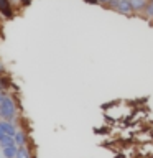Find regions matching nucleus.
I'll use <instances>...</instances> for the list:
<instances>
[{
  "label": "nucleus",
  "instance_id": "nucleus-4",
  "mask_svg": "<svg viewBox=\"0 0 153 158\" xmlns=\"http://www.w3.org/2000/svg\"><path fill=\"white\" fill-rule=\"evenodd\" d=\"M0 13L5 18H10L13 15V8H12V2L10 0H0Z\"/></svg>",
  "mask_w": 153,
  "mask_h": 158
},
{
  "label": "nucleus",
  "instance_id": "nucleus-1",
  "mask_svg": "<svg viewBox=\"0 0 153 158\" xmlns=\"http://www.w3.org/2000/svg\"><path fill=\"white\" fill-rule=\"evenodd\" d=\"M17 117V106L10 96H3L0 99V118L12 122Z\"/></svg>",
  "mask_w": 153,
  "mask_h": 158
},
{
  "label": "nucleus",
  "instance_id": "nucleus-3",
  "mask_svg": "<svg viewBox=\"0 0 153 158\" xmlns=\"http://www.w3.org/2000/svg\"><path fill=\"white\" fill-rule=\"evenodd\" d=\"M17 128L12 122L8 120H0V135H8V137H15Z\"/></svg>",
  "mask_w": 153,
  "mask_h": 158
},
{
  "label": "nucleus",
  "instance_id": "nucleus-14",
  "mask_svg": "<svg viewBox=\"0 0 153 158\" xmlns=\"http://www.w3.org/2000/svg\"><path fill=\"white\" fill-rule=\"evenodd\" d=\"M0 73H3V68H2V64H0Z\"/></svg>",
  "mask_w": 153,
  "mask_h": 158
},
{
  "label": "nucleus",
  "instance_id": "nucleus-13",
  "mask_svg": "<svg viewBox=\"0 0 153 158\" xmlns=\"http://www.w3.org/2000/svg\"><path fill=\"white\" fill-rule=\"evenodd\" d=\"M20 2H22V3H30L31 0H20Z\"/></svg>",
  "mask_w": 153,
  "mask_h": 158
},
{
  "label": "nucleus",
  "instance_id": "nucleus-7",
  "mask_svg": "<svg viewBox=\"0 0 153 158\" xmlns=\"http://www.w3.org/2000/svg\"><path fill=\"white\" fill-rule=\"evenodd\" d=\"M0 147H2V148H7V147H17V143H15V138H13V137L0 135Z\"/></svg>",
  "mask_w": 153,
  "mask_h": 158
},
{
  "label": "nucleus",
  "instance_id": "nucleus-9",
  "mask_svg": "<svg viewBox=\"0 0 153 158\" xmlns=\"http://www.w3.org/2000/svg\"><path fill=\"white\" fill-rule=\"evenodd\" d=\"M17 158H31V153H30V148H28V147H18Z\"/></svg>",
  "mask_w": 153,
  "mask_h": 158
},
{
  "label": "nucleus",
  "instance_id": "nucleus-8",
  "mask_svg": "<svg viewBox=\"0 0 153 158\" xmlns=\"http://www.w3.org/2000/svg\"><path fill=\"white\" fill-rule=\"evenodd\" d=\"M2 152L5 158H17L18 147H7V148H2Z\"/></svg>",
  "mask_w": 153,
  "mask_h": 158
},
{
  "label": "nucleus",
  "instance_id": "nucleus-10",
  "mask_svg": "<svg viewBox=\"0 0 153 158\" xmlns=\"http://www.w3.org/2000/svg\"><path fill=\"white\" fill-rule=\"evenodd\" d=\"M143 13H145L147 18H153V0H148V5H147V8L143 10Z\"/></svg>",
  "mask_w": 153,
  "mask_h": 158
},
{
  "label": "nucleus",
  "instance_id": "nucleus-5",
  "mask_svg": "<svg viewBox=\"0 0 153 158\" xmlns=\"http://www.w3.org/2000/svg\"><path fill=\"white\" fill-rule=\"evenodd\" d=\"M15 143H17V147H27L28 143V137H27V132L23 130H17V133H15Z\"/></svg>",
  "mask_w": 153,
  "mask_h": 158
},
{
  "label": "nucleus",
  "instance_id": "nucleus-11",
  "mask_svg": "<svg viewBox=\"0 0 153 158\" xmlns=\"http://www.w3.org/2000/svg\"><path fill=\"white\" fill-rule=\"evenodd\" d=\"M110 2H112V0H97V3L104 5V7H109V5H110Z\"/></svg>",
  "mask_w": 153,
  "mask_h": 158
},
{
  "label": "nucleus",
  "instance_id": "nucleus-2",
  "mask_svg": "<svg viewBox=\"0 0 153 158\" xmlns=\"http://www.w3.org/2000/svg\"><path fill=\"white\" fill-rule=\"evenodd\" d=\"M109 7L117 10L118 13H123V15H130L133 12L132 7H130V0H112Z\"/></svg>",
  "mask_w": 153,
  "mask_h": 158
},
{
  "label": "nucleus",
  "instance_id": "nucleus-15",
  "mask_svg": "<svg viewBox=\"0 0 153 158\" xmlns=\"http://www.w3.org/2000/svg\"><path fill=\"white\" fill-rule=\"evenodd\" d=\"M2 97H3V96H2V94H0V99H2Z\"/></svg>",
  "mask_w": 153,
  "mask_h": 158
},
{
  "label": "nucleus",
  "instance_id": "nucleus-12",
  "mask_svg": "<svg viewBox=\"0 0 153 158\" xmlns=\"http://www.w3.org/2000/svg\"><path fill=\"white\" fill-rule=\"evenodd\" d=\"M87 3H97V0H86Z\"/></svg>",
  "mask_w": 153,
  "mask_h": 158
},
{
  "label": "nucleus",
  "instance_id": "nucleus-6",
  "mask_svg": "<svg viewBox=\"0 0 153 158\" xmlns=\"http://www.w3.org/2000/svg\"><path fill=\"white\" fill-rule=\"evenodd\" d=\"M148 5V0H130V7L133 12H143Z\"/></svg>",
  "mask_w": 153,
  "mask_h": 158
}]
</instances>
